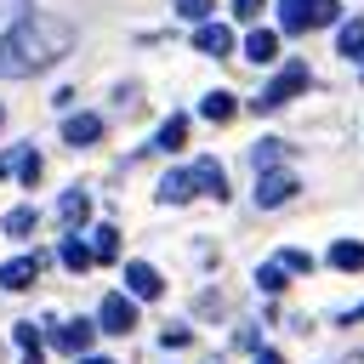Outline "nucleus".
<instances>
[{"instance_id":"412c9836","label":"nucleus","mask_w":364,"mask_h":364,"mask_svg":"<svg viewBox=\"0 0 364 364\" xmlns=\"http://www.w3.org/2000/svg\"><path fill=\"white\" fill-rule=\"evenodd\" d=\"M250 159H256V171H279V159H284V142H279V136H262V142L250 148Z\"/></svg>"},{"instance_id":"39448f33","label":"nucleus","mask_w":364,"mask_h":364,"mask_svg":"<svg viewBox=\"0 0 364 364\" xmlns=\"http://www.w3.org/2000/svg\"><path fill=\"white\" fill-rule=\"evenodd\" d=\"M125 290H131V301H159L165 296V279L148 262H125Z\"/></svg>"},{"instance_id":"ddd939ff","label":"nucleus","mask_w":364,"mask_h":364,"mask_svg":"<svg viewBox=\"0 0 364 364\" xmlns=\"http://www.w3.org/2000/svg\"><path fill=\"white\" fill-rule=\"evenodd\" d=\"M57 256H63V267H68V273H85V267L97 262V256H91V245H85L80 233H63V245H57Z\"/></svg>"},{"instance_id":"f8f14e48","label":"nucleus","mask_w":364,"mask_h":364,"mask_svg":"<svg viewBox=\"0 0 364 364\" xmlns=\"http://www.w3.org/2000/svg\"><path fill=\"white\" fill-rule=\"evenodd\" d=\"M193 182H199V193L228 199V176H222V165H216V159H193Z\"/></svg>"},{"instance_id":"7c9ffc66","label":"nucleus","mask_w":364,"mask_h":364,"mask_svg":"<svg viewBox=\"0 0 364 364\" xmlns=\"http://www.w3.org/2000/svg\"><path fill=\"white\" fill-rule=\"evenodd\" d=\"M0 125H6V108H0Z\"/></svg>"},{"instance_id":"393cba45","label":"nucleus","mask_w":364,"mask_h":364,"mask_svg":"<svg viewBox=\"0 0 364 364\" xmlns=\"http://www.w3.org/2000/svg\"><path fill=\"white\" fill-rule=\"evenodd\" d=\"M336 17H341L336 0H313V28H324V23H336Z\"/></svg>"},{"instance_id":"5701e85b","label":"nucleus","mask_w":364,"mask_h":364,"mask_svg":"<svg viewBox=\"0 0 364 364\" xmlns=\"http://www.w3.org/2000/svg\"><path fill=\"white\" fill-rule=\"evenodd\" d=\"M6 233H11V239H28V233H34V205L6 210Z\"/></svg>"},{"instance_id":"f257e3e1","label":"nucleus","mask_w":364,"mask_h":364,"mask_svg":"<svg viewBox=\"0 0 364 364\" xmlns=\"http://www.w3.org/2000/svg\"><path fill=\"white\" fill-rule=\"evenodd\" d=\"M68 51H74V23L28 11L0 34V80H34L51 63H63Z\"/></svg>"},{"instance_id":"f3484780","label":"nucleus","mask_w":364,"mask_h":364,"mask_svg":"<svg viewBox=\"0 0 364 364\" xmlns=\"http://www.w3.org/2000/svg\"><path fill=\"white\" fill-rule=\"evenodd\" d=\"M182 142H188V114H171V119L159 125V136H154V148H159V154H176Z\"/></svg>"},{"instance_id":"cd10ccee","label":"nucleus","mask_w":364,"mask_h":364,"mask_svg":"<svg viewBox=\"0 0 364 364\" xmlns=\"http://www.w3.org/2000/svg\"><path fill=\"white\" fill-rule=\"evenodd\" d=\"M358 318H364V301H358L353 313H341V324H358Z\"/></svg>"},{"instance_id":"423d86ee","label":"nucleus","mask_w":364,"mask_h":364,"mask_svg":"<svg viewBox=\"0 0 364 364\" xmlns=\"http://www.w3.org/2000/svg\"><path fill=\"white\" fill-rule=\"evenodd\" d=\"M51 341H57L63 353L85 358V353H91V341H97V324H91V318H68V324H51Z\"/></svg>"},{"instance_id":"a211bd4d","label":"nucleus","mask_w":364,"mask_h":364,"mask_svg":"<svg viewBox=\"0 0 364 364\" xmlns=\"http://www.w3.org/2000/svg\"><path fill=\"white\" fill-rule=\"evenodd\" d=\"M330 267L358 273V267H364V245H358V239H336V245H330Z\"/></svg>"},{"instance_id":"9b49d317","label":"nucleus","mask_w":364,"mask_h":364,"mask_svg":"<svg viewBox=\"0 0 364 364\" xmlns=\"http://www.w3.org/2000/svg\"><path fill=\"white\" fill-rule=\"evenodd\" d=\"M193 46H199L205 57H228V51H233V34H228L222 23H199V28H193Z\"/></svg>"},{"instance_id":"6ab92c4d","label":"nucleus","mask_w":364,"mask_h":364,"mask_svg":"<svg viewBox=\"0 0 364 364\" xmlns=\"http://www.w3.org/2000/svg\"><path fill=\"white\" fill-rule=\"evenodd\" d=\"M91 256L97 262H119V228H108V222L91 228Z\"/></svg>"},{"instance_id":"4468645a","label":"nucleus","mask_w":364,"mask_h":364,"mask_svg":"<svg viewBox=\"0 0 364 364\" xmlns=\"http://www.w3.org/2000/svg\"><path fill=\"white\" fill-rule=\"evenodd\" d=\"M279 28H284V34L313 28V0H279Z\"/></svg>"},{"instance_id":"a878e982","label":"nucleus","mask_w":364,"mask_h":364,"mask_svg":"<svg viewBox=\"0 0 364 364\" xmlns=\"http://www.w3.org/2000/svg\"><path fill=\"white\" fill-rule=\"evenodd\" d=\"M262 6H267V0H233V17L250 23V17H262Z\"/></svg>"},{"instance_id":"aec40b11","label":"nucleus","mask_w":364,"mask_h":364,"mask_svg":"<svg viewBox=\"0 0 364 364\" xmlns=\"http://www.w3.org/2000/svg\"><path fill=\"white\" fill-rule=\"evenodd\" d=\"M341 57H353V63H364V17H353V23H341Z\"/></svg>"},{"instance_id":"1a4fd4ad","label":"nucleus","mask_w":364,"mask_h":364,"mask_svg":"<svg viewBox=\"0 0 364 364\" xmlns=\"http://www.w3.org/2000/svg\"><path fill=\"white\" fill-rule=\"evenodd\" d=\"M193 193H199L193 165H188V171H165V176H159V205H188Z\"/></svg>"},{"instance_id":"b1692460","label":"nucleus","mask_w":364,"mask_h":364,"mask_svg":"<svg viewBox=\"0 0 364 364\" xmlns=\"http://www.w3.org/2000/svg\"><path fill=\"white\" fill-rule=\"evenodd\" d=\"M176 17H188V23H205V17H210V0H176Z\"/></svg>"},{"instance_id":"0eeeda50","label":"nucleus","mask_w":364,"mask_h":364,"mask_svg":"<svg viewBox=\"0 0 364 364\" xmlns=\"http://www.w3.org/2000/svg\"><path fill=\"white\" fill-rule=\"evenodd\" d=\"M57 222H63L68 233H80V228L91 222V193H85V188H68V193L57 199Z\"/></svg>"},{"instance_id":"7ed1b4c3","label":"nucleus","mask_w":364,"mask_h":364,"mask_svg":"<svg viewBox=\"0 0 364 364\" xmlns=\"http://www.w3.org/2000/svg\"><path fill=\"white\" fill-rule=\"evenodd\" d=\"M97 330H108V336H131V330H136V301H131L125 290L102 296V307H97Z\"/></svg>"},{"instance_id":"6e6552de","label":"nucleus","mask_w":364,"mask_h":364,"mask_svg":"<svg viewBox=\"0 0 364 364\" xmlns=\"http://www.w3.org/2000/svg\"><path fill=\"white\" fill-rule=\"evenodd\" d=\"M97 136H102V114H68L63 119V142L68 148H91Z\"/></svg>"},{"instance_id":"c756f323","label":"nucleus","mask_w":364,"mask_h":364,"mask_svg":"<svg viewBox=\"0 0 364 364\" xmlns=\"http://www.w3.org/2000/svg\"><path fill=\"white\" fill-rule=\"evenodd\" d=\"M74 364H114V358H91V353H85V358H74Z\"/></svg>"},{"instance_id":"2eb2a0df","label":"nucleus","mask_w":364,"mask_h":364,"mask_svg":"<svg viewBox=\"0 0 364 364\" xmlns=\"http://www.w3.org/2000/svg\"><path fill=\"white\" fill-rule=\"evenodd\" d=\"M245 57H250V63H273V57H279V34H273V28H250V34H245Z\"/></svg>"},{"instance_id":"20e7f679","label":"nucleus","mask_w":364,"mask_h":364,"mask_svg":"<svg viewBox=\"0 0 364 364\" xmlns=\"http://www.w3.org/2000/svg\"><path fill=\"white\" fill-rule=\"evenodd\" d=\"M296 188H301V182H296L290 171H262V182H256V205H262V210H279V205L296 199Z\"/></svg>"},{"instance_id":"bb28decb","label":"nucleus","mask_w":364,"mask_h":364,"mask_svg":"<svg viewBox=\"0 0 364 364\" xmlns=\"http://www.w3.org/2000/svg\"><path fill=\"white\" fill-rule=\"evenodd\" d=\"M279 262H284V267H290V273H307V256H301V250H284V256H279Z\"/></svg>"},{"instance_id":"dca6fc26","label":"nucleus","mask_w":364,"mask_h":364,"mask_svg":"<svg viewBox=\"0 0 364 364\" xmlns=\"http://www.w3.org/2000/svg\"><path fill=\"white\" fill-rule=\"evenodd\" d=\"M233 108H239V102H233V91H205V97H199V114H205L210 125L233 119Z\"/></svg>"},{"instance_id":"c85d7f7f","label":"nucleus","mask_w":364,"mask_h":364,"mask_svg":"<svg viewBox=\"0 0 364 364\" xmlns=\"http://www.w3.org/2000/svg\"><path fill=\"white\" fill-rule=\"evenodd\" d=\"M256 364H284V358L279 353H256Z\"/></svg>"},{"instance_id":"9d476101","label":"nucleus","mask_w":364,"mask_h":364,"mask_svg":"<svg viewBox=\"0 0 364 364\" xmlns=\"http://www.w3.org/2000/svg\"><path fill=\"white\" fill-rule=\"evenodd\" d=\"M34 279H40V256H11V262L0 267V284H6V290H28Z\"/></svg>"},{"instance_id":"f03ea898","label":"nucleus","mask_w":364,"mask_h":364,"mask_svg":"<svg viewBox=\"0 0 364 364\" xmlns=\"http://www.w3.org/2000/svg\"><path fill=\"white\" fill-rule=\"evenodd\" d=\"M296 91H307V68H301V63H284V68H279V74L262 85V97H250V108L273 114V108H279V102H290Z\"/></svg>"},{"instance_id":"4be33fe9","label":"nucleus","mask_w":364,"mask_h":364,"mask_svg":"<svg viewBox=\"0 0 364 364\" xmlns=\"http://www.w3.org/2000/svg\"><path fill=\"white\" fill-rule=\"evenodd\" d=\"M284 273H290V267L273 256V262H262V267H256V284H262L267 296H279V290H284Z\"/></svg>"}]
</instances>
